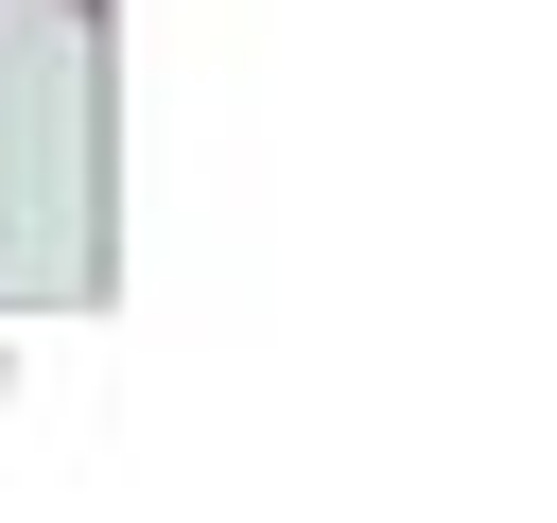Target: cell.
<instances>
[{"label":"cell","instance_id":"obj_1","mask_svg":"<svg viewBox=\"0 0 557 523\" xmlns=\"http://www.w3.org/2000/svg\"><path fill=\"white\" fill-rule=\"evenodd\" d=\"M52 17H104V0H52Z\"/></svg>","mask_w":557,"mask_h":523}]
</instances>
